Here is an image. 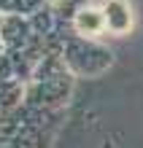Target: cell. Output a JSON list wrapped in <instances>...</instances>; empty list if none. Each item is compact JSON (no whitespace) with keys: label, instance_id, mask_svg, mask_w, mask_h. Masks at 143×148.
<instances>
[{"label":"cell","instance_id":"cell-1","mask_svg":"<svg viewBox=\"0 0 143 148\" xmlns=\"http://www.w3.org/2000/svg\"><path fill=\"white\" fill-rule=\"evenodd\" d=\"M130 8L124 0H108L105 3V24H108V30L113 32H124L130 27Z\"/></svg>","mask_w":143,"mask_h":148},{"label":"cell","instance_id":"cell-2","mask_svg":"<svg viewBox=\"0 0 143 148\" xmlns=\"http://www.w3.org/2000/svg\"><path fill=\"white\" fill-rule=\"evenodd\" d=\"M76 27L86 32V35H97V32H103L108 24H105V14L95 11V8H86V11H81L76 16Z\"/></svg>","mask_w":143,"mask_h":148}]
</instances>
